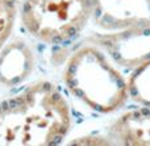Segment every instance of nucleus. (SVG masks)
<instances>
[{"mask_svg":"<svg viewBox=\"0 0 150 146\" xmlns=\"http://www.w3.org/2000/svg\"><path fill=\"white\" fill-rule=\"evenodd\" d=\"M70 126V112L62 94L41 82L0 103V146L53 145Z\"/></svg>","mask_w":150,"mask_h":146,"instance_id":"f257e3e1","label":"nucleus"},{"mask_svg":"<svg viewBox=\"0 0 150 146\" xmlns=\"http://www.w3.org/2000/svg\"><path fill=\"white\" fill-rule=\"evenodd\" d=\"M65 79L69 88L95 109H111L120 103L124 83L92 47H83L69 61Z\"/></svg>","mask_w":150,"mask_h":146,"instance_id":"f03ea898","label":"nucleus"},{"mask_svg":"<svg viewBox=\"0 0 150 146\" xmlns=\"http://www.w3.org/2000/svg\"><path fill=\"white\" fill-rule=\"evenodd\" d=\"M90 15V0H24L21 12L28 32L46 44L76 37Z\"/></svg>","mask_w":150,"mask_h":146,"instance_id":"7ed1b4c3","label":"nucleus"},{"mask_svg":"<svg viewBox=\"0 0 150 146\" xmlns=\"http://www.w3.org/2000/svg\"><path fill=\"white\" fill-rule=\"evenodd\" d=\"M33 55L23 42H13L0 55V80L7 86L17 84L29 75L33 67Z\"/></svg>","mask_w":150,"mask_h":146,"instance_id":"20e7f679","label":"nucleus"},{"mask_svg":"<svg viewBox=\"0 0 150 146\" xmlns=\"http://www.w3.org/2000/svg\"><path fill=\"white\" fill-rule=\"evenodd\" d=\"M122 141L132 145H150V111L133 112L116 125Z\"/></svg>","mask_w":150,"mask_h":146,"instance_id":"39448f33","label":"nucleus"},{"mask_svg":"<svg viewBox=\"0 0 150 146\" xmlns=\"http://www.w3.org/2000/svg\"><path fill=\"white\" fill-rule=\"evenodd\" d=\"M16 17L15 0H0V47L5 44Z\"/></svg>","mask_w":150,"mask_h":146,"instance_id":"423d86ee","label":"nucleus"}]
</instances>
